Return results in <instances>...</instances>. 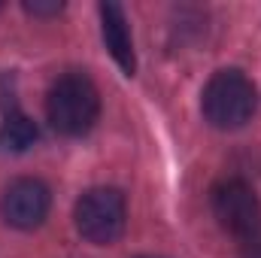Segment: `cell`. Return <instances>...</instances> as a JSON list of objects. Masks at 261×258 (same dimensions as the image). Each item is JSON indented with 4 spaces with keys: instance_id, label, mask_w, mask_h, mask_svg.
<instances>
[{
    "instance_id": "6da1fadb",
    "label": "cell",
    "mask_w": 261,
    "mask_h": 258,
    "mask_svg": "<svg viewBox=\"0 0 261 258\" xmlns=\"http://www.w3.org/2000/svg\"><path fill=\"white\" fill-rule=\"evenodd\" d=\"M46 113L52 128L64 137H82L94 128L100 113V94L85 73H64L55 79L46 97Z\"/></svg>"
},
{
    "instance_id": "7a4b0ae2",
    "label": "cell",
    "mask_w": 261,
    "mask_h": 258,
    "mask_svg": "<svg viewBox=\"0 0 261 258\" xmlns=\"http://www.w3.org/2000/svg\"><path fill=\"white\" fill-rule=\"evenodd\" d=\"M255 85L249 76H243L240 70H219L206 88H203V116L213 128L219 131H234L243 128L252 113H255Z\"/></svg>"
},
{
    "instance_id": "3957f363",
    "label": "cell",
    "mask_w": 261,
    "mask_h": 258,
    "mask_svg": "<svg viewBox=\"0 0 261 258\" xmlns=\"http://www.w3.org/2000/svg\"><path fill=\"white\" fill-rule=\"evenodd\" d=\"M76 231L94 243V246H110L122 237L125 222H128V203L119 189H88L76 200Z\"/></svg>"
},
{
    "instance_id": "277c9868",
    "label": "cell",
    "mask_w": 261,
    "mask_h": 258,
    "mask_svg": "<svg viewBox=\"0 0 261 258\" xmlns=\"http://www.w3.org/2000/svg\"><path fill=\"white\" fill-rule=\"evenodd\" d=\"M210 200H213V213H216L219 225L228 234H234L240 240L261 234V200L246 179L231 176V179L216 183Z\"/></svg>"
},
{
    "instance_id": "5b68a950",
    "label": "cell",
    "mask_w": 261,
    "mask_h": 258,
    "mask_svg": "<svg viewBox=\"0 0 261 258\" xmlns=\"http://www.w3.org/2000/svg\"><path fill=\"white\" fill-rule=\"evenodd\" d=\"M52 207V192L43 179L34 176H21L12 179L6 186V192L0 197V216L6 225L18 228V231H34L46 222Z\"/></svg>"
},
{
    "instance_id": "8992f818",
    "label": "cell",
    "mask_w": 261,
    "mask_h": 258,
    "mask_svg": "<svg viewBox=\"0 0 261 258\" xmlns=\"http://www.w3.org/2000/svg\"><path fill=\"white\" fill-rule=\"evenodd\" d=\"M100 34L107 43V52L113 61L122 67L128 76L137 73V55H134V40H130L128 15L119 3H100Z\"/></svg>"
},
{
    "instance_id": "52a82bcc",
    "label": "cell",
    "mask_w": 261,
    "mask_h": 258,
    "mask_svg": "<svg viewBox=\"0 0 261 258\" xmlns=\"http://www.w3.org/2000/svg\"><path fill=\"white\" fill-rule=\"evenodd\" d=\"M37 143V125L24 113H9L0 125V146L9 152H24Z\"/></svg>"
},
{
    "instance_id": "ba28073f",
    "label": "cell",
    "mask_w": 261,
    "mask_h": 258,
    "mask_svg": "<svg viewBox=\"0 0 261 258\" xmlns=\"http://www.w3.org/2000/svg\"><path fill=\"white\" fill-rule=\"evenodd\" d=\"M24 9L31 12V15H58L61 9H64V3H58V0H52V3H43V0H34V3H24Z\"/></svg>"
},
{
    "instance_id": "9c48e42d",
    "label": "cell",
    "mask_w": 261,
    "mask_h": 258,
    "mask_svg": "<svg viewBox=\"0 0 261 258\" xmlns=\"http://www.w3.org/2000/svg\"><path fill=\"white\" fill-rule=\"evenodd\" d=\"M240 258H261V234L243 240V249H240Z\"/></svg>"
}]
</instances>
